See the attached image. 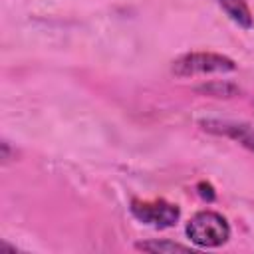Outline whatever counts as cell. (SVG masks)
Listing matches in <instances>:
<instances>
[{
  "instance_id": "6da1fadb",
  "label": "cell",
  "mask_w": 254,
  "mask_h": 254,
  "mask_svg": "<svg viewBox=\"0 0 254 254\" xmlns=\"http://www.w3.org/2000/svg\"><path fill=\"white\" fill-rule=\"evenodd\" d=\"M185 232L196 248H218L228 242L230 224L220 212L198 210L189 218Z\"/></svg>"
},
{
  "instance_id": "7a4b0ae2",
  "label": "cell",
  "mask_w": 254,
  "mask_h": 254,
  "mask_svg": "<svg viewBox=\"0 0 254 254\" xmlns=\"http://www.w3.org/2000/svg\"><path fill=\"white\" fill-rule=\"evenodd\" d=\"M234 69H236L234 60L228 56L216 54V52H189V54L179 56L171 65V71L177 77L228 73Z\"/></svg>"
},
{
  "instance_id": "3957f363",
  "label": "cell",
  "mask_w": 254,
  "mask_h": 254,
  "mask_svg": "<svg viewBox=\"0 0 254 254\" xmlns=\"http://www.w3.org/2000/svg\"><path fill=\"white\" fill-rule=\"evenodd\" d=\"M131 214L153 228H171L179 222L181 218V208L169 200L157 198V200H139L133 198L131 200Z\"/></svg>"
},
{
  "instance_id": "277c9868",
  "label": "cell",
  "mask_w": 254,
  "mask_h": 254,
  "mask_svg": "<svg viewBox=\"0 0 254 254\" xmlns=\"http://www.w3.org/2000/svg\"><path fill=\"white\" fill-rule=\"evenodd\" d=\"M198 127L210 135L226 137L238 143L240 147L248 149L254 153V127L246 121H236V119H202L198 121Z\"/></svg>"
},
{
  "instance_id": "5b68a950",
  "label": "cell",
  "mask_w": 254,
  "mask_h": 254,
  "mask_svg": "<svg viewBox=\"0 0 254 254\" xmlns=\"http://www.w3.org/2000/svg\"><path fill=\"white\" fill-rule=\"evenodd\" d=\"M222 12L228 16L230 22H234L242 30H250L254 26V14L246 0H216Z\"/></svg>"
},
{
  "instance_id": "8992f818",
  "label": "cell",
  "mask_w": 254,
  "mask_h": 254,
  "mask_svg": "<svg viewBox=\"0 0 254 254\" xmlns=\"http://www.w3.org/2000/svg\"><path fill=\"white\" fill-rule=\"evenodd\" d=\"M135 250L151 252V254H173V252H190V244H181L171 238H151L135 242Z\"/></svg>"
},
{
  "instance_id": "52a82bcc",
  "label": "cell",
  "mask_w": 254,
  "mask_h": 254,
  "mask_svg": "<svg viewBox=\"0 0 254 254\" xmlns=\"http://www.w3.org/2000/svg\"><path fill=\"white\" fill-rule=\"evenodd\" d=\"M196 91H200L204 95H210V97H232V95L238 93V87L230 81H210V83L200 85Z\"/></svg>"
}]
</instances>
